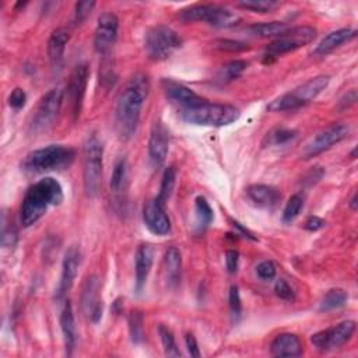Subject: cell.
Segmentation results:
<instances>
[{"label": "cell", "instance_id": "f907efd6", "mask_svg": "<svg viewBox=\"0 0 358 358\" xmlns=\"http://www.w3.org/2000/svg\"><path fill=\"white\" fill-rule=\"evenodd\" d=\"M358 195L357 194H354V196H352V199H351V202H350V207H351V210L352 211H355L357 210V207H358Z\"/></svg>", "mask_w": 358, "mask_h": 358}, {"label": "cell", "instance_id": "ba28073f", "mask_svg": "<svg viewBox=\"0 0 358 358\" xmlns=\"http://www.w3.org/2000/svg\"><path fill=\"white\" fill-rule=\"evenodd\" d=\"M182 39L171 27L156 26L150 28L144 38L147 56L153 61H165L178 48H181Z\"/></svg>", "mask_w": 358, "mask_h": 358}, {"label": "cell", "instance_id": "8fae6325", "mask_svg": "<svg viewBox=\"0 0 358 358\" xmlns=\"http://www.w3.org/2000/svg\"><path fill=\"white\" fill-rule=\"evenodd\" d=\"M348 135H350V128L347 125L335 124V125L326 128L325 131H322L321 133H318L305 146V149L301 153V158L303 160H311V158L328 151L333 146L339 144L340 142L347 139Z\"/></svg>", "mask_w": 358, "mask_h": 358}, {"label": "cell", "instance_id": "1f68e13d", "mask_svg": "<svg viewBox=\"0 0 358 358\" xmlns=\"http://www.w3.org/2000/svg\"><path fill=\"white\" fill-rule=\"evenodd\" d=\"M175 182H176V171H175L173 167H168L164 171L160 194H158V198H157L162 205H165V202H168V199L171 198L172 191L175 188Z\"/></svg>", "mask_w": 358, "mask_h": 358}, {"label": "cell", "instance_id": "3957f363", "mask_svg": "<svg viewBox=\"0 0 358 358\" xmlns=\"http://www.w3.org/2000/svg\"><path fill=\"white\" fill-rule=\"evenodd\" d=\"M181 119L185 122L198 125V126H213L223 128L234 124L241 116V112L234 105L228 104H211L209 101H203L202 104L179 112Z\"/></svg>", "mask_w": 358, "mask_h": 358}, {"label": "cell", "instance_id": "7402d4cb", "mask_svg": "<svg viewBox=\"0 0 358 358\" xmlns=\"http://www.w3.org/2000/svg\"><path fill=\"white\" fill-rule=\"evenodd\" d=\"M270 352L274 357H298L303 354V343L296 335L281 333L272 341Z\"/></svg>", "mask_w": 358, "mask_h": 358}, {"label": "cell", "instance_id": "7c38bea8", "mask_svg": "<svg viewBox=\"0 0 358 358\" xmlns=\"http://www.w3.org/2000/svg\"><path fill=\"white\" fill-rule=\"evenodd\" d=\"M354 321H344L333 328L321 330L311 337V343L321 351H333L344 346L355 332Z\"/></svg>", "mask_w": 358, "mask_h": 358}, {"label": "cell", "instance_id": "44dd1931", "mask_svg": "<svg viewBox=\"0 0 358 358\" xmlns=\"http://www.w3.org/2000/svg\"><path fill=\"white\" fill-rule=\"evenodd\" d=\"M154 262V248L150 244H142L136 252V290L140 292L147 283Z\"/></svg>", "mask_w": 358, "mask_h": 358}, {"label": "cell", "instance_id": "d590c367", "mask_svg": "<svg viewBox=\"0 0 358 358\" xmlns=\"http://www.w3.org/2000/svg\"><path fill=\"white\" fill-rule=\"evenodd\" d=\"M236 6L245 9V10L255 12V13H267V12H272L273 9H276L279 6V3L274 2V0H249V2L236 3Z\"/></svg>", "mask_w": 358, "mask_h": 358}, {"label": "cell", "instance_id": "ee69618b", "mask_svg": "<svg viewBox=\"0 0 358 358\" xmlns=\"http://www.w3.org/2000/svg\"><path fill=\"white\" fill-rule=\"evenodd\" d=\"M27 102V94L23 88L17 87L12 91L10 97H9V105L15 109H21Z\"/></svg>", "mask_w": 358, "mask_h": 358}, {"label": "cell", "instance_id": "cb8c5ba5", "mask_svg": "<svg viewBox=\"0 0 358 358\" xmlns=\"http://www.w3.org/2000/svg\"><path fill=\"white\" fill-rule=\"evenodd\" d=\"M61 329H62V333H64L66 355L70 357L73 354V351H75L76 341H77L75 314H73V307H72L70 301H68L65 304V308H64V311L61 314Z\"/></svg>", "mask_w": 358, "mask_h": 358}, {"label": "cell", "instance_id": "ffe728a7", "mask_svg": "<svg viewBox=\"0 0 358 358\" xmlns=\"http://www.w3.org/2000/svg\"><path fill=\"white\" fill-rule=\"evenodd\" d=\"M109 187L116 202H122L125 199L129 188V165L126 158H121L115 164Z\"/></svg>", "mask_w": 358, "mask_h": 358}, {"label": "cell", "instance_id": "e575fe53", "mask_svg": "<svg viewBox=\"0 0 358 358\" xmlns=\"http://www.w3.org/2000/svg\"><path fill=\"white\" fill-rule=\"evenodd\" d=\"M158 335H160L164 351L168 357H181V351H179V348L176 347V343H175V337L167 326L160 325L158 326Z\"/></svg>", "mask_w": 358, "mask_h": 358}, {"label": "cell", "instance_id": "bcb514c9", "mask_svg": "<svg viewBox=\"0 0 358 358\" xmlns=\"http://www.w3.org/2000/svg\"><path fill=\"white\" fill-rule=\"evenodd\" d=\"M185 343H187V348H188L191 357L199 358L200 357V351H199V346H198V341H196L195 336L188 333L187 337H185Z\"/></svg>", "mask_w": 358, "mask_h": 358}, {"label": "cell", "instance_id": "30bf717a", "mask_svg": "<svg viewBox=\"0 0 358 358\" xmlns=\"http://www.w3.org/2000/svg\"><path fill=\"white\" fill-rule=\"evenodd\" d=\"M64 98H65V93L61 88H52L41 98V101L38 102L34 111L31 124H30L31 131L34 133L44 132L53 125L55 119L57 117L59 112H61Z\"/></svg>", "mask_w": 358, "mask_h": 358}, {"label": "cell", "instance_id": "d4e9b609", "mask_svg": "<svg viewBox=\"0 0 358 358\" xmlns=\"http://www.w3.org/2000/svg\"><path fill=\"white\" fill-rule=\"evenodd\" d=\"M69 39L70 34L66 28H57L50 34L48 39V56L53 66H57L62 62Z\"/></svg>", "mask_w": 358, "mask_h": 358}, {"label": "cell", "instance_id": "7bdbcfd3", "mask_svg": "<svg viewBox=\"0 0 358 358\" xmlns=\"http://www.w3.org/2000/svg\"><path fill=\"white\" fill-rule=\"evenodd\" d=\"M276 265L272 261H265L256 267V273L262 280H273L276 277Z\"/></svg>", "mask_w": 358, "mask_h": 358}, {"label": "cell", "instance_id": "277c9868", "mask_svg": "<svg viewBox=\"0 0 358 358\" xmlns=\"http://www.w3.org/2000/svg\"><path fill=\"white\" fill-rule=\"evenodd\" d=\"M75 157L76 151L73 149L61 144H52L27 154L21 162V168L32 173L61 171L69 168L75 161Z\"/></svg>", "mask_w": 358, "mask_h": 358}, {"label": "cell", "instance_id": "4fadbf2b", "mask_svg": "<svg viewBox=\"0 0 358 358\" xmlns=\"http://www.w3.org/2000/svg\"><path fill=\"white\" fill-rule=\"evenodd\" d=\"M82 310L88 321L98 323L102 318L104 303L101 298V283L97 276H90L82 288Z\"/></svg>", "mask_w": 358, "mask_h": 358}, {"label": "cell", "instance_id": "f35d334b", "mask_svg": "<svg viewBox=\"0 0 358 358\" xmlns=\"http://www.w3.org/2000/svg\"><path fill=\"white\" fill-rule=\"evenodd\" d=\"M229 308L234 318H240L243 314V303H241V295L238 291V287L232 285L229 290Z\"/></svg>", "mask_w": 358, "mask_h": 358}, {"label": "cell", "instance_id": "603a6c76", "mask_svg": "<svg viewBox=\"0 0 358 358\" xmlns=\"http://www.w3.org/2000/svg\"><path fill=\"white\" fill-rule=\"evenodd\" d=\"M355 37H357V31L351 30V28H341V30L333 31V32L328 34L319 42V45L315 48L314 53L319 55V56H326V55L332 53L335 49H337L339 46H341L343 44L354 39Z\"/></svg>", "mask_w": 358, "mask_h": 358}, {"label": "cell", "instance_id": "b9f144b4", "mask_svg": "<svg viewBox=\"0 0 358 358\" xmlns=\"http://www.w3.org/2000/svg\"><path fill=\"white\" fill-rule=\"evenodd\" d=\"M94 8H95V2H79V3H76L75 21L77 24H80L84 20H87V17L91 15Z\"/></svg>", "mask_w": 358, "mask_h": 358}, {"label": "cell", "instance_id": "c3c4849f", "mask_svg": "<svg viewBox=\"0 0 358 358\" xmlns=\"http://www.w3.org/2000/svg\"><path fill=\"white\" fill-rule=\"evenodd\" d=\"M325 225V221L317 216H312L310 217L307 221H305V228L310 229V231H318L321 229L322 227Z\"/></svg>", "mask_w": 358, "mask_h": 358}, {"label": "cell", "instance_id": "74e56055", "mask_svg": "<svg viewBox=\"0 0 358 358\" xmlns=\"http://www.w3.org/2000/svg\"><path fill=\"white\" fill-rule=\"evenodd\" d=\"M213 46L218 50L225 52H245L249 49V46L241 41H234V39H217L214 41Z\"/></svg>", "mask_w": 358, "mask_h": 358}, {"label": "cell", "instance_id": "8992f818", "mask_svg": "<svg viewBox=\"0 0 358 358\" xmlns=\"http://www.w3.org/2000/svg\"><path fill=\"white\" fill-rule=\"evenodd\" d=\"M102 157L104 147L101 140L91 135L83 147V182L88 198L98 196L102 185Z\"/></svg>", "mask_w": 358, "mask_h": 358}, {"label": "cell", "instance_id": "7a4b0ae2", "mask_svg": "<svg viewBox=\"0 0 358 358\" xmlns=\"http://www.w3.org/2000/svg\"><path fill=\"white\" fill-rule=\"evenodd\" d=\"M64 189L56 179L46 176L28 188L21 203V224L24 227L34 225L45 216L50 206H59L64 202Z\"/></svg>", "mask_w": 358, "mask_h": 358}, {"label": "cell", "instance_id": "ac0fdd59", "mask_svg": "<svg viewBox=\"0 0 358 358\" xmlns=\"http://www.w3.org/2000/svg\"><path fill=\"white\" fill-rule=\"evenodd\" d=\"M158 199L149 200L143 207V220L146 227L156 235H167L171 231V221Z\"/></svg>", "mask_w": 358, "mask_h": 358}, {"label": "cell", "instance_id": "e0dca14e", "mask_svg": "<svg viewBox=\"0 0 358 358\" xmlns=\"http://www.w3.org/2000/svg\"><path fill=\"white\" fill-rule=\"evenodd\" d=\"M80 263H82V254H80L79 248H76V247L69 248V251L65 255L64 263H62L61 281H59L57 288H56V294H55L56 300H62V298L72 288V285L76 280Z\"/></svg>", "mask_w": 358, "mask_h": 358}, {"label": "cell", "instance_id": "8d00e7d4", "mask_svg": "<svg viewBox=\"0 0 358 358\" xmlns=\"http://www.w3.org/2000/svg\"><path fill=\"white\" fill-rule=\"evenodd\" d=\"M295 138H296V132L292 129H277L267 135L266 142H267V144L283 146V144H287L288 142L294 140Z\"/></svg>", "mask_w": 358, "mask_h": 358}, {"label": "cell", "instance_id": "836d02e7", "mask_svg": "<svg viewBox=\"0 0 358 358\" xmlns=\"http://www.w3.org/2000/svg\"><path fill=\"white\" fill-rule=\"evenodd\" d=\"M303 207H304V198L301 195H292L284 207L283 221L284 223L294 221L298 216H300Z\"/></svg>", "mask_w": 358, "mask_h": 358}, {"label": "cell", "instance_id": "d6a6232c", "mask_svg": "<svg viewBox=\"0 0 358 358\" xmlns=\"http://www.w3.org/2000/svg\"><path fill=\"white\" fill-rule=\"evenodd\" d=\"M129 333L133 343H142L144 339V321L140 311H132L128 318Z\"/></svg>", "mask_w": 358, "mask_h": 358}, {"label": "cell", "instance_id": "5bb4252c", "mask_svg": "<svg viewBox=\"0 0 358 358\" xmlns=\"http://www.w3.org/2000/svg\"><path fill=\"white\" fill-rule=\"evenodd\" d=\"M119 20L113 13H102L98 19L95 34H94V48L100 55H108L117 39Z\"/></svg>", "mask_w": 358, "mask_h": 358}, {"label": "cell", "instance_id": "83f0119b", "mask_svg": "<svg viewBox=\"0 0 358 358\" xmlns=\"http://www.w3.org/2000/svg\"><path fill=\"white\" fill-rule=\"evenodd\" d=\"M288 24L281 21H273V23H262V24H254L248 27L249 35L258 37V38H277L283 35L288 30Z\"/></svg>", "mask_w": 358, "mask_h": 358}, {"label": "cell", "instance_id": "2e32d148", "mask_svg": "<svg viewBox=\"0 0 358 358\" xmlns=\"http://www.w3.org/2000/svg\"><path fill=\"white\" fill-rule=\"evenodd\" d=\"M162 84H164V91L168 101L178 108V112L191 109L205 101L202 97H199L194 90H191L187 86H182L171 80H165Z\"/></svg>", "mask_w": 358, "mask_h": 358}, {"label": "cell", "instance_id": "52a82bcc", "mask_svg": "<svg viewBox=\"0 0 358 358\" xmlns=\"http://www.w3.org/2000/svg\"><path fill=\"white\" fill-rule=\"evenodd\" d=\"M179 19L185 23L202 21L217 28H231L240 24L241 19L235 12L220 5H195L179 13Z\"/></svg>", "mask_w": 358, "mask_h": 358}, {"label": "cell", "instance_id": "60d3db41", "mask_svg": "<svg viewBox=\"0 0 358 358\" xmlns=\"http://www.w3.org/2000/svg\"><path fill=\"white\" fill-rule=\"evenodd\" d=\"M274 291H276V295L284 301H294L295 300V292H294L292 287L283 279L277 280V283L274 285Z\"/></svg>", "mask_w": 358, "mask_h": 358}, {"label": "cell", "instance_id": "7dc6e473", "mask_svg": "<svg viewBox=\"0 0 358 358\" xmlns=\"http://www.w3.org/2000/svg\"><path fill=\"white\" fill-rule=\"evenodd\" d=\"M357 101V91L351 90L350 93H347L340 101H339V109L344 111L346 108H350L351 105H354Z\"/></svg>", "mask_w": 358, "mask_h": 358}, {"label": "cell", "instance_id": "ab89813d", "mask_svg": "<svg viewBox=\"0 0 358 358\" xmlns=\"http://www.w3.org/2000/svg\"><path fill=\"white\" fill-rule=\"evenodd\" d=\"M17 240H19V232L16 229V227L13 224L10 225H3V232H2V244L5 248H10L13 249L17 244Z\"/></svg>", "mask_w": 358, "mask_h": 358}, {"label": "cell", "instance_id": "4dcf8cb0", "mask_svg": "<svg viewBox=\"0 0 358 358\" xmlns=\"http://www.w3.org/2000/svg\"><path fill=\"white\" fill-rule=\"evenodd\" d=\"M195 211H196V223H198L199 229L207 228L211 224V221L214 218V214H213V209L210 207L209 202L203 196L196 198Z\"/></svg>", "mask_w": 358, "mask_h": 358}, {"label": "cell", "instance_id": "9c48e42d", "mask_svg": "<svg viewBox=\"0 0 358 358\" xmlns=\"http://www.w3.org/2000/svg\"><path fill=\"white\" fill-rule=\"evenodd\" d=\"M317 38V30L308 26H300L288 28L283 35L277 37L272 44L267 45L265 59L266 64L270 62V59H276L280 55L300 49L308 44H311Z\"/></svg>", "mask_w": 358, "mask_h": 358}, {"label": "cell", "instance_id": "681fc988", "mask_svg": "<svg viewBox=\"0 0 358 358\" xmlns=\"http://www.w3.org/2000/svg\"><path fill=\"white\" fill-rule=\"evenodd\" d=\"M231 223H232V227H234V228H236L238 231H240V232H241L244 236L249 238V240H256V236H255V235H254V234H252L249 229H247L245 227H243L240 223L235 221V220H232Z\"/></svg>", "mask_w": 358, "mask_h": 358}, {"label": "cell", "instance_id": "484cf974", "mask_svg": "<svg viewBox=\"0 0 358 358\" xmlns=\"http://www.w3.org/2000/svg\"><path fill=\"white\" fill-rule=\"evenodd\" d=\"M164 272L165 280L169 287H175L181 281L182 273V256L178 248L171 247L164 256Z\"/></svg>", "mask_w": 358, "mask_h": 358}, {"label": "cell", "instance_id": "f546056e", "mask_svg": "<svg viewBox=\"0 0 358 358\" xmlns=\"http://www.w3.org/2000/svg\"><path fill=\"white\" fill-rule=\"evenodd\" d=\"M248 68V62L245 61H232L221 68V70L217 75V82L221 84H227L235 79L240 77Z\"/></svg>", "mask_w": 358, "mask_h": 358}, {"label": "cell", "instance_id": "4316f807", "mask_svg": "<svg viewBox=\"0 0 358 358\" xmlns=\"http://www.w3.org/2000/svg\"><path fill=\"white\" fill-rule=\"evenodd\" d=\"M247 195L255 206L263 209H270L280 200L279 191L269 185H252L247 189Z\"/></svg>", "mask_w": 358, "mask_h": 358}, {"label": "cell", "instance_id": "f6af8a7d", "mask_svg": "<svg viewBox=\"0 0 358 358\" xmlns=\"http://www.w3.org/2000/svg\"><path fill=\"white\" fill-rule=\"evenodd\" d=\"M238 261H240V255H238L236 251L229 249L225 254V265H227V270L229 274L236 273L238 270Z\"/></svg>", "mask_w": 358, "mask_h": 358}, {"label": "cell", "instance_id": "9a60e30c", "mask_svg": "<svg viewBox=\"0 0 358 358\" xmlns=\"http://www.w3.org/2000/svg\"><path fill=\"white\" fill-rule=\"evenodd\" d=\"M88 66L86 64L77 65L75 70L72 72L69 86H68V98L70 102L72 112L75 115V119L80 116L82 106H83V100L86 95L87 90V83H88Z\"/></svg>", "mask_w": 358, "mask_h": 358}, {"label": "cell", "instance_id": "f1b7e54d", "mask_svg": "<svg viewBox=\"0 0 358 358\" xmlns=\"http://www.w3.org/2000/svg\"><path fill=\"white\" fill-rule=\"evenodd\" d=\"M347 298H348L347 292L341 288L329 290L328 294L323 296V300H322L321 307H319V311L321 312H329V311H333V310H339L347 303Z\"/></svg>", "mask_w": 358, "mask_h": 358}, {"label": "cell", "instance_id": "d6986e66", "mask_svg": "<svg viewBox=\"0 0 358 358\" xmlns=\"http://www.w3.org/2000/svg\"><path fill=\"white\" fill-rule=\"evenodd\" d=\"M169 150V133L162 122L153 125L149 140V157L154 167H161L168 156Z\"/></svg>", "mask_w": 358, "mask_h": 358}, {"label": "cell", "instance_id": "6da1fadb", "mask_svg": "<svg viewBox=\"0 0 358 358\" xmlns=\"http://www.w3.org/2000/svg\"><path fill=\"white\" fill-rule=\"evenodd\" d=\"M150 93V82L144 75L133 76L119 94L115 109V126L119 138L129 140L138 131L142 108Z\"/></svg>", "mask_w": 358, "mask_h": 358}, {"label": "cell", "instance_id": "816d5d0a", "mask_svg": "<svg viewBox=\"0 0 358 358\" xmlns=\"http://www.w3.org/2000/svg\"><path fill=\"white\" fill-rule=\"evenodd\" d=\"M355 153H357V149H354V150L351 151V158H355Z\"/></svg>", "mask_w": 358, "mask_h": 358}, {"label": "cell", "instance_id": "5b68a950", "mask_svg": "<svg viewBox=\"0 0 358 358\" xmlns=\"http://www.w3.org/2000/svg\"><path fill=\"white\" fill-rule=\"evenodd\" d=\"M330 83V76H317L300 87L294 88L290 93L272 101L267 106L270 112H284L294 111L312 102L321 93H323Z\"/></svg>", "mask_w": 358, "mask_h": 358}]
</instances>
